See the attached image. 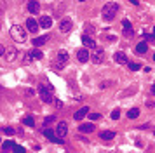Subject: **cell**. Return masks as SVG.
Here are the masks:
<instances>
[{"mask_svg": "<svg viewBox=\"0 0 155 153\" xmlns=\"http://www.w3.org/2000/svg\"><path fill=\"white\" fill-rule=\"evenodd\" d=\"M72 28H73V23H72L70 19H61V23H59V30H61L63 33L72 31Z\"/></svg>", "mask_w": 155, "mask_h": 153, "instance_id": "9", "label": "cell"}, {"mask_svg": "<svg viewBox=\"0 0 155 153\" xmlns=\"http://www.w3.org/2000/svg\"><path fill=\"white\" fill-rule=\"evenodd\" d=\"M2 132H4L5 136H12V134L16 132V130H14L12 127H4V129H2Z\"/></svg>", "mask_w": 155, "mask_h": 153, "instance_id": "26", "label": "cell"}, {"mask_svg": "<svg viewBox=\"0 0 155 153\" xmlns=\"http://www.w3.org/2000/svg\"><path fill=\"white\" fill-rule=\"evenodd\" d=\"M23 122H25L28 127H33V125H35V122H33V118H32V117H25V120H23Z\"/></svg>", "mask_w": 155, "mask_h": 153, "instance_id": "27", "label": "cell"}, {"mask_svg": "<svg viewBox=\"0 0 155 153\" xmlns=\"http://www.w3.org/2000/svg\"><path fill=\"white\" fill-rule=\"evenodd\" d=\"M12 148H14V143H12V141H5V143L2 144V150H4V151H9V150H12Z\"/></svg>", "mask_w": 155, "mask_h": 153, "instance_id": "24", "label": "cell"}, {"mask_svg": "<svg viewBox=\"0 0 155 153\" xmlns=\"http://www.w3.org/2000/svg\"><path fill=\"white\" fill-rule=\"evenodd\" d=\"M146 51H148V45H146L145 42H140L138 45H136V52H140V54H145Z\"/></svg>", "mask_w": 155, "mask_h": 153, "instance_id": "22", "label": "cell"}, {"mask_svg": "<svg viewBox=\"0 0 155 153\" xmlns=\"http://www.w3.org/2000/svg\"><path fill=\"white\" fill-rule=\"evenodd\" d=\"M68 59H70L68 52H66V51H59V52H58V66L66 64V63H68Z\"/></svg>", "mask_w": 155, "mask_h": 153, "instance_id": "14", "label": "cell"}, {"mask_svg": "<svg viewBox=\"0 0 155 153\" xmlns=\"http://www.w3.org/2000/svg\"><path fill=\"white\" fill-rule=\"evenodd\" d=\"M119 117H120V110H113V112H112V118H113V120H117Z\"/></svg>", "mask_w": 155, "mask_h": 153, "instance_id": "29", "label": "cell"}, {"mask_svg": "<svg viewBox=\"0 0 155 153\" xmlns=\"http://www.w3.org/2000/svg\"><path fill=\"white\" fill-rule=\"evenodd\" d=\"M38 21H35L33 17H30V19H26V31H32V33H37L38 31Z\"/></svg>", "mask_w": 155, "mask_h": 153, "instance_id": "6", "label": "cell"}, {"mask_svg": "<svg viewBox=\"0 0 155 153\" xmlns=\"http://www.w3.org/2000/svg\"><path fill=\"white\" fill-rule=\"evenodd\" d=\"M153 61H155V54H153Z\"/></svg>", "mask_w": 155, "mask_h": 153, "instance_id": "38", "label": "cell"}, {"mask_svg": "<svg viewBox=\"0 0 155 153\" xmlns=\"http://www.w3.org/2000/svg\"><path fill=\"white\" fill-rule=\"evenodd\" d=\"M140 68H141L140 63H129V70H131V71H138Z\"/></svg>", "mask_w": 155, "mask_h": 153, "instance_id": "25", "label": "cell"}, {"mask_svg": "<svg viewBox=\"0 0 155 153\" xmlns=\"http://www.w3.org/2000/svg\"><path fill=\"white\" fill-rule=\"evenodd\" d=\"M30 61H32V56L26 52V56H25V63H30Z\"/></svg>", "mask_w": 155, "mask_h": 153, "instance_id": "33", "label": "cell"}, {"mask_svg": "<svg viewBox=\"0 0 155 153\" xmlns=\"http://www.w3.org/2000/svg\"><path fill=\"white\" fill-rule=\"evenodd\" d=\"M93 63H96V64H101L103 61H105V51L103 49H96L93 54H91V57H89Z\"/></svg>", "mask_w": 155, "mask_h": 153, "instance_id": "4", "label": "cell"}, {"mask_svg": "<svg viewBox=\"0 0 155 153\" xmlns=\"http://www.w3.org/2000/svg\"><path fill=\"white\" fill-rule=\"evenodd\" d=\"M56 134H58V138H64L66 134H68V125H66V122H59L58 124V127H56Z\"/></svg>", "mask_w": 155, "mask_h": 153, "instance_id": "5", "label": "cell"}, {"mask_svg": "<svg viewBox=\"0 0 155 153\" xmlns=\"http://www.w3.org/2000/svg\"><path fill=\"white\" fill-rule=\"evenodd\" d=\"M153 136H155V132H153Z\"/></svg>", "mask_w": 155, "mask_h": 153, "instance_id": "39", "label": "cell"}, {"mask_svg": "<svg viewBox=\"0 0 155 153\" xmlns=\"http://www.w3.org/2000/svg\"><path fill=\"white\" fill-rule=\"evenodd\" d=\"M44 136H46L49 141H52V143H58V144H61V143H63V139H61V138H58V136H54V132H52L51 129H46V130H44Z\"/></svg>", "mask_w": 155, "mask_h": 153, "instance_id": "12", "label": "cell"}, {"mask_svg": "<svg viewBox=\"0 0 155 153\" xmlns=\"http://www.w3.org/2000/svg\"><path fill=\"white\" fill-rule=\"evenodd\" d=\"M79 130L82 134H87V132H94V125L93 124H82L80 127H79Z\"/></svg>", "mask_w": 155, "mask_h": 153, "instance_id": "16", "label": "cell"}, {"mask_svg": "<svg viewBox=\"0 0 155 153\" xmlns=\"http://www.w3.org/2000/svg\"><path fill=\"white\" fill-rule=\"evenodd\" d=\"M4 52H5V47L2 45V43H0V57H2V56H4Z\"/></svg>", "mask_w": 155, "mask_h": 153, "instance_id": "32", "label": "cell"}, {"mask_svg": "<svg viewBox=\"0 0 155 153\" xmlns=\"http://www.w3.org/2000/svg\"><path fill=\"white\" fill-rule=\"evenodd\" d=\"M28 11H30L32 14H37V12L40 11V4L37 2V0H30V2H28Z\"/></svg>", "mask_w": 155, "mask_h": 153, "instance_id": "15", "label": "cell"}, {"mask_svg": "<svg viewBox=\"0 0 155 153\" xmlns=\"http://www.w3.org/2000/svg\"><path fill=\"white\" fill-rule=\"evenodd\" d=\"M49 38H51L49 35H42V37L33 38V42H32V43H33V47H35V49H38V47H42V45H44V43H47V42H49Z\"/></svg>", "mask_w": 155, "mask_h": 153, "instance_id": "8", "label": "cell"}, {"mask_svg": "<svg viewBox=\"0 0 155 153\" xmlns=\"http://www.w3.org/2000/svg\"><path fill=\"white\" fill-rule=\"evenodd\" d=\"M38 26L44 28V30H49V28L52 26V19H51L49 16H42L40 21H38Z\"/></svg>", "mask_w": 155, "mask_h": 153, "instance_id": "11", "label": "cell"}, {"mask_svg": "<svg viewBox=\"0 0 155 153\" xmlns=\"http://www.w3.org/2000/svg\"><path fill=\"white\" fill-rule=\"evenodd\" d=\"M99 138H101V139H105V141L113 139V138H115V132H113V130H103V132L99 134Z\"/></svg>", "mask_w": 155, "mask_h": 153, "instance_id": "19", "label": "cell"}, {"mask_svg": "<svg viewBox=\"0 0 155 153\" xmlns=\"http://www.w3.org/2000/svg\"><path fill=\"white\" fill-rule=\"evenodd\" d=\"M153 40H155V28H153Z\"/></svg>", "mask_w": 155, "mask_h": 153, "instance_id": "36", "label": "cell"}, {"mask_svg": "<svg viewBox=\"0 0 155 153\" xmlns=\"http://www.w3.org/2000/svg\"><path fill=\"white\" fill-rule=\"evenodd\" d=\"M79 2H85V0H79Z\"/></svg>", "mask_w": 155, "mask_h": 153, "instance_id": "37", "label": "cell"}, {"mask_svg": "<svg viewBox=\"0 0 155 153\" xmlns=\"http://www.w3.org/2000/svg\"><path fill=\"white\" fill-rule=\"evenodd\" d=\"M127 117H129L131 120H132V118H138V117H140V110H138V108H132V110H129Z\"/></svg>", "mask_w": 155, "mask_h": 153, "instance_id": "23", "label": "cell"}, {"mask_svg": "<svg viewBox=\"0 0 155 153\" xmlns=\"http://www.w3.org/2000/svg\"><path fill=\"white\" fill-rule=\"evenodd\" d=\"M122 26L125 28V35H131V31H132V25H131V21H129V19H124V21H122Z\"/></svg>", "mask_w": 155, "mask_h": 153, "instance_id": "21", "label": "cell"}, {"mask_svg": "<svg viewBox=\"0 0 155 153\" xmlns=\"http://www.w3.org/2000/svg\"><path fill=\"white\" fill-rule=\"evenodd\" d=\"M11 37L14 38V42H25L26 40V30L19 25H12L11 26Z\"/></svg>", "mask_w": 155, "mask_h": 153, "instance_id": "2", "label": "cell"}, {"mask_svg": "<svg viewBox=\"0 0 155 153\" xmlns=\"http://www.w3.org/2000/svg\"><path fill=\"white\" fill-rule=\"evenodd\" d=\"M117 12H119V4H117V2H108V4H105V7H103V11H101L103 21L112 23V21L115 19V16H117Z\"/></svg>", "mask_w": 155, "mask_h": 153, "instance_id": "1", "label": "cell"}, {"mask_svg": "<svg viewBox=\"0 0 155 153\" xmlns=\"http://www.w3.org/2000/svg\"><path fill=\"white\" fill-rule=\"evenodd\" d=\"M129 2H131L132 5H138V4H140V2H138V0H129Z\"/></svg>", "mask_w": 155, "mask_h": 153, "instance_id": "34", "label": "cell"}, {"mask_svg": "<svg viewBox=\"0 0 155 153\" xmlns=\"http://www.w3.org/2000/svg\"><path fill=\"white\" fill-rule=\"evenodd\" d=\"M89 57H91V54H89V51H87L85 47L77 51V59H79L80 63H87V61H89Z\"/></svg>", "mask_w": 155, "mask_h": 153, "instance_id": "7", "label": "cell"}, {"mask_svg": "<svg viewBox=\"0 0 155 153\" xmlns=\"http://www.w3.org/2000/svg\"><path fill=\"white\" fill-rule=\"evenodd\" d=\"M82 43H84V45H85V49H96V42L89 37V35H82Z\"/></svg>", "mask_w": 155, "mask_h": 153, "instance_id": "13", "label": "cell"}, {"mask_svg": "<svg viewBox=\"0 0 155 153\" xmlns=\"http://www.w3.org/2000/svg\"><path fill=\"white\" fill-rule=\"evenodd\" d=\"M12 150H14V153H26V150H25L23 146H16V144H14Z\"/></svg>", "mask_w": 155, "mask_h": 153, "instance_id": "28", "label": "cell"}, {"mask_svg": "<svg viewBox=\"0 0 155 153\" xmlns=\"http://www.w3.org/2000/svg\"><path fill=\"white\" fill-rule=\"evenodd\" d=\"M87 113H89V108H87V106H84V108H80V110H79V112H77L73 117H75V120H82V118H84Z\"/></svg>", "mask_w": 155, "mask_h": 153, "instance_id": "18", "label": "cell"}, {"mask_svg": "<svg viewBox=\"0 0 155 153\" xmlns=\"http://www.w3.org/2000/svg\"><path fill=\"white\" fill-rule=\"evenodd\" d=\"M52 87L51 85H44V84H40L38 85V94H40V98H42V101L44 103H51L52 101Z\"/></svg>", "mask_w": 155, "mask_h": 153, "instance_id": "3", "label": "cell"}, {"mask_svg": "<svg viewBox=\"0 0 155 153\" xmlns=\"http://www.w3.org/2000/svg\"><path fill=\"white\" fill-rule=\"evenodd\" d=\"M4 56H5V59H7L9 63H12V61H16V57H17V51H16L14 47H7L5 52H4Z\"/></svg>", "mask_w": 155, "mask_h": 153, "instance_id": "10", "label": "cell"}, {"mask_svg": "<svg viewBox=\"0 0 155 153\" xmlns=\"http://www.w3.org/2000/svg\"><path fill=\"white\" fill-rule=\"evenodd\" d=\"M152 94L155 96V84H153V87H152Z\"/></svg>", "mask_w": 155, "mask_h": 153, "instance_id": "35", "label": "cell"}, {"mask_svg": "<svg viewBox=\"0 0 155 153\" xmlns=\"http://www.w3.org/2000/svg\"><path fill=\"white\" fill-rule=\"evenodd\" d=\"M28 54L32 56V59H42V57H44L42 51H38V49H35V47H33V51H30Z\"/></svg>", "mask_w": 155, "mask_h": 153, "instance_id": "20", "label": "cell"}, {"mask_svg": "<svg viewBox=\"0 0 155 153\" xmlns=\"http://www.w3.org/2000/svg\"><path fill=\"white\" fill-rule=\"evenodd\" d=\"M113 59H115V63H119V64H125L127 63V57H125V54L124 52H115V56H113Z\"/></svg>", "mask_w": 155, "mask_h": 153, "instance_id": "17", "label": "cell"}, {"mask_svg": "<svg viewBox=\"0 0 155 153\" xmlns=\"http://www.w3.org/2000/svg\"><path fill=\"white\" fill-rule=\"evenodd\" d=\"M51 122H54V115H51V117H47L46 120H44V124H46V125H47V124H51Z\"/></svg>", "mask_w": 155, "mask_h": 153, "instance_id": "30", "label": "cell"}, {"mask_svg": "<svg viewBox=\"0 0 155 153\" xmlns=\"http://www.w3.org/2000/svg\"><path fill=\"white\" fill-rule=\"evenodd\" d=\"M89 117H91V120H98V118H99L101 115H99V113H91Z\"/></svg>", "mask_w": 155, "mask_h": 153, "instance_id": "31", "label": "cell"}]
</instances>
